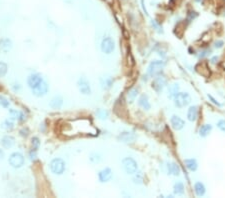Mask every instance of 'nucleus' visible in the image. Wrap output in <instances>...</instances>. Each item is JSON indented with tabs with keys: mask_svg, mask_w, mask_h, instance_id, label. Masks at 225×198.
I'll return each mask as SVG.
<instances>
[{
	"mask_svg": "<svg viewBox=\"0 0 225 198\" xmlns=\"http://www.w3.org/2000/svg\"><path fill=\"white\" fill-rule=\"evenodd\" d=\"M219 66L221 67V68H222L223 70H225V60H223V61H221V62H220Z\"/></svg>",
	"mask_w": 225,
	"mask_h": 198,
	"instance_id": "43",
	"label": "nucleus"
},
{
	"mask_svg": "<svg viewBox=\"0 0 225 198\" xmlns=\"http://www.w3.org/2000/svg\"><path fill=\"white\" fill-rule=\"evenodd\" d=\"M184 163L186 167H187L190 171H196V169L198 167L197 161H196L195 159H185Z\"/></svg>",
	"mask_w": 225,
	"mask_h": 198,
	"instance_id": "24",
	"label": "nucleus"
},
{
	"mask_svg": "<svg viewBox=\"0 0 225 198\" xmlns=\"http://www.w3.org/2000/svg\"><path fill=\"white\" fill-rule=\"evenodd\" d=\"M62 104H63V99L61 96H55L54 98H52L50 101V107L53 109H59L61 108Z\"/></svg>",
	"mask_w": 225,
	"mask_h": 198,
	"instance_id": "18",
	"label": "nucleus"
},
{
	"mask_svg": "<svg viewBox=\"0 0 225 198\" xmlns=\"http://www.w3.org/2000/svg\"><path fill=\"white\" fill-rule=\"evenodd\" d=\"M133 180H134V182H135V183H138V184H141V183L143 182V177H142V175L140 174V173H137V174H136L135 176H134Z\"/></svg>",
	"mask_w": 225,
	"mask_h": 198,
	"instance_id": "36",
	"label": "nucleus"
},
{
	"mask_svg": "<svg viewBox=\"0 0 225 198\" xmlns=\"http://www.w3.org/2000/svg\"><path fill=\"white\" fill-rule=\"evenodd\" d=\"M42 80H43V78H42V76L40 74L34 73V74L29 75V77L27 78V84L32 89V88H34L35 86H37L38 84H39Z\"/></svg>",
	"mask_w": 225,
	"mask_h": 198,
	"instance_id": "10",
	"label": "nucleus"
},
{
	"mask_svg": "<svg viewBox=\"0 0 225 198\" xmlns=\"http://www.w3.org/2000/svg\"><path fill=\"white\" fill-rule=\"evenodd\" d=\"M137 94H138V89L137 88H132L131 90H129V92L127 94V97H128V101L130 103H132L135 98L137 97Z\"/></svg>",
	"mask_w": 225,
	"mask_h": 198,
	"instance_id": "28",
	"label": "nucleus"
},
{
	"mask_svg": "<svg viewBox=\"0 0 225 198\" xmlns=\"http://www.w3.org/2000/svg\"><path fill=\"white\" fill-rule=\"evenodd\" d=\"M31 145H32V149H34V150H37V149L39 148L40 141H39V139H38V137H33L32 138Z\"/></svg>",
	"mask_w": 225,
	"mask_h": 198,
	"instance_id": "32",
	"label": "nucleus"
},
{
	"mask_svg": "<svg viewBox=\"0 0 225 198\" xmlns=\"http://www.w3.org/2000/svg\"><path fill=\"white\" fill-rule=\"evenodd\" d=\"M100 182H108L112 177V171L110 168H105L101 170L98 174Z\"/></svg>",
	"mask_w": 225,
	"mask_h": 198,
	"instance_id": "14",
	"label": "nucleus"
},
{
	"mask_svg": "<svg viewBox=\"0 0 225 198\" xmlns=\"http://www.w3.org/2000/svg\"><path fill=\"white\" fill-rule=\"evenodd\" d=\"M190 101H191L190 96L186 92H178L174 97V103L178 108H182L184 106L188 105Z\"/></svg>",
	"mask_w": 225,
	"mask_h": 198,
	"instance_id": "4",
	"label": "nucleus"
},
{
	"mask_svg": "<svg viewBox=\"0 0 225 198\" xmlns=\"http://www.w3.org/2000/svg\"><path fill=\"white\" fill-rule=\"evenodd\" d=\"M9 115H10V118L20 120V121H22V120L25 119L24 113L21 112V111H17L15 109H10V110H9Z\"/></svg>",
	"mask_w": 225,
	"mask_h": 198,
	"instance_id": "19",
	"label": "nucleus"
},
{
	"mask_svg": "<svg viewBox=\"0 0 225 198\" xmlns=\"http://www.w3.org/2000/svg\"><path fill=\"white\" fill-rule=\"evenodd\" d=\"M214 46L216 47V48H221V47L223 46V41H221V40L216 41V42L214 43Z\"/></svg>",
	"mask_w": 225,
	"mask_h": 198,
	"instance_id": "40",
	"label": "nucleus"
},
{
	"mask_svg": "<svg viewBox=\"0 0 225 198\" xmlns=\"http://www.w3.org/2000/svg\"><path fill=\"white\" fill-rule=\"evenodd\" d=\"M194 190H195V193H196V195H197L198 197H201V196H203L205 194V186L202 184L201 182H197V183H195V185H194Z\"/></svg>",
	"mask_w": 225,
	"mask_h": 198,
	"instance_id": "23",
	"label": "nucleus"
},
{
	"mask_svg": "<svg viewBox=\"0 0 225 198\" xmlns=\"http://www.w3.org/2000/svg\"><path fill=\"white\" fill-rule=\"evenodd\" d=\"M96 114H97V116H98L100 119H102V120L106 119V118L108 117V112H107V111L103 110V109H98V110L96 111Z\"/></svg>",
	"mask_w": 225,
	"mask_h": 198,
	"instance_id": "31",
	"label": "nucleus"
},
{
	"mask_svg": "<svg viewBox=\"0 0 225 198\" xmlns=\"http://www.w3.org/2000/svg\"><path fill=\"white\" fill-rule=\"evenodd\" d=\"M211 130H212V126L210 124L202 125V126H201L200 129H199V135L201 137H206L207 135L211 132Z\"/></svg>",
	"mask_w": 225,
	"mask_h": 198,
	"instance_id": "22",
	"label": "nucleus"
},
{
	"mask_svg": "<svg viewBox=\"0 0 225 198\" xmlns=\"http://www.w3.org/2000/svg\"><path fill=\"white\" fill-rule=\"evenodd\" d=\"M89 159H90V161H91L92 163L96 164V163L100 162V160H101V157H100V155H99V154H97V153H91V154H90Z\"/></svg>",
	"mask_w": 225,
	"mask_h": 198,
	"instance_id": "30",
	"label": "nucleus"
},
{
	"mask_svg": "<svg viewBox=\"0 0 225 198\" xmlns=\"http://www.w3.org/2000/svg\"><path fill=\"white\" fill-rule=\"evenodd\" d=\"M197 115H198V108L197 106H191V107L188 109L187 112V118L189 121H195L197 119Z\"/></svg>",
	"mask_w": 225,
	"mask_h": 198,
	"instance_id": "17",
	"label": "nucleus"
},
{
	"mask_svg": "<svg viewBox=\"0 0 225 198\" xmlns=\"http://www.w3.org/2000/svg\"><path fill=\"white\" fill-rule=\"evenodd\" d=\"M1 127L3 129H5V130H12L13 127H14V123H13V119L10 118V119H6V120H4V122L1 124Z\"/></svg>",
	"mask_w": 225,
	"mask_h": 198,
	"instance_id": "27",
	"label": "nucleus"
},
{
	"mask_svg": "<svg viewBox=\"0 0 225 198\" xmlns=\"http://www.w3.org/2000/svg\"><path fill=\"white\" fill-rule=\"evenodd\" d=\"M118 139L120 140V141L124 142V143H132V142L135 141L136 135L132 132L124 131V132H122L118 135Z\"/></svg>",
	"mask_w": 225,
	"mask_h": 198,
	"instance_id": "11",
	"label": "nucleus"
},
{
	"mask_svg": "<svg viewBox=\"0 0 225 198\" xmlns=\"http://www.w3.org/2000/svg\"><path fill=\"white\" fill-rule=\"evenodd\" d=\"M3 157H4V152L1 150V149H0V160L3 159Z\"/></svg>",
	"mask_w": 225,
	"mask_h": 198,
	"instance_id": "44",
	"label": "nucleus"
},
{
	"mask_svg": "<svg viewBox=\"0 0 225 198\" xmlns=\"http://www.w3.org/2000/svg\"><path fill=\"white\" fill-rule=\"evenodd\" d=\"M178 90H179V86L177 83H174L170 86L169 88V97L170 98H174L176 94L178 93Z\"/></svg>",
	"mask_w": 225,
	"mask_h": 198,
	"instance_id": "29",
	"label": "nucleus"
},
{
	"mask_svg": "<svg viewBox=\"0 0 225 198\" xmlns=\"http://www.w3.org/2000/svg\"><path fill=\"white\" fill-rule=\"evenodd\" d=\"M208 98H209L210 100H211V101H212V102H213V103H214L215 105H217V106H221V104H220L219 102H217V101L215 100V99H214V98L212 97L211 95H209V94H208Z\"/></svg>",
	"mask_w": 225,
	"mask_h": 198,
	"instance_id": "42",
	"label": "nucleus"
},
{
	"mask_svg": "<svg viewBox=\"0 0 225 198\" xmlns=\"http://www.w3.org/2000/svg\"><path fill=\"white\" fill-rule=\"evenodd\" d=\"M218 58H217V57H213V58L211 59V62H212V63H216V60H217Z\"/></svg>",
	"mask_w": 225,
	"mask_h": 198,
	"instance_id": "45",
	"label": "nucleus"
},
{
	"mask_svg": "<svg viewBox=\"0 0 225 198\" xmlns=\"http://www.w3.org/2000/svg\"><path fill=\"white\" fill-rule=\"evenodd\" d=\"M8 162L14 168H20L24 164V156L19 152H14L9 157Z\"/></svg>",
	"mask_w": 225,
	"mask_h": 198,
	"instance_id": "5",
	"label": "nucleus"
},
{
	"mask_svg": "<svg viewBox=\"0 0 225 198\" xmlns=\"http://www.w3.org/2000/svg\"><path fill=\"white\" fill-rule=\"evenodd\" d=\"M36 151H37V150H34V149H31V151L29 152V156H30V159H31V160H35V159H36Z\"/></svg>",
	"mask_w": 225,
	"mask_h": 198,
	"instance_id": "38",
	"label": "nucleus"
},
{
	"mask_svg": "<svg viewBox=\"0 0 225 198\" xmlns=\"http://www.w3.org/2000/svg\"><path fill=\"white\" fill-rule=\"evenodd\" d=\"M195 1H197V2H200V1H201V0H195Z\"/></svg>",
	"mask_w": 225,
	"mask_h": 198,
	"instance_id": "46",
	"label": "nucleus"
},
{
	"mask_svg": "<svg viewBox=\"0 0 225 198\" xmlns=\"http://www.w3.org/2000/svg\"><path fill=\"white\" fill-rule=\"evenodd\" d=\"M28 132H29V131H28V129L26 128H24V129H22L21 130V131H20V135H21V136H24V137H26V136H28Z\"/></svg>",
	"mask_w": 225,
	"mask_h": 198,
	"instance_id": "41",
	"label": "nucleus"
},
{
	"mask_svg": "<svg viewBox=\"0 0 225 198\" xmlns=\"http://www.w3.org/2000/svg\"><path fill=\"white\" fill-rule=\"evenodd\" d=\"M195 69H202V70H199L197 72L200 75H202L204 77H209L210 74H211V72H210V69L207 66L206 62H199V63L195 66Z\"/></svg>",
	"mask_w": 225,
	"mask_h": 198,
	"instance_id": "12",
	"label": "nucleus"
},
{
	"mask_svg": "<svg viewBox=\"0 0 225 198\" xmlns=\"http://www.w3.org/2000/svg\"><path fill=\"white\" fill-rule=\"evenodd\" d=\"M7 73V65L4 62H0V77L5 76Z\"/></svg>",
	"mask_w": 225,
	"mask_h": 198,
	"instance_id": "33",
	"label": "nucleus"
},
{
	"mask_svg": "<svg viewBox=\"0 0 225 198\" xmlns=\"http://www.w3.org/2000/svg\"><path fill=\"white\" fill-rule=\"evenodd\" d=\"M198 16V14H197V12H189L188 14H187V22H191L193 20V19H195L196 17Z\"/></svg>",
	"mask_w": 225,
	"mask_h": 198,
	"instance_id": "35",
	"label": "nucleus"
},
{
	"mask_svg": "<svg viewBox=\"0 0 225 198\" xmlns=\"http://www.w3.org/2000/svg\"><path fill=\"white\" fill-rule=\"evenodd\" d=\"M171 125L175 130H180L184 127L185 122L181 119L179 116H176V115H173L171 117Z\"/></svg>",
	"mask_w": 225,
	"mask_h": 198,
	"instance_id": "15",
	"label": "nucleus"
},
{
	"mask_svg": "<svg viewBox=\"0 0 225 198\" xmlns=\"http://www.w3.org/2000/svg\"><path fill=\"white\" fill-rule=\"evenodd\" d=\"M173 189H174V193H175V194H177V195L183 194V193H184V185H183V183H182V182H177V183H175Z\"/></svg>",
	"mask_w": 225,
	"mask_h": 198,
	"instance_id": "26",
	"label": "nucleus"
},
{
	"mask_svg": "<svg viewBox=\"0 0 225 198\" xmlns=\"http://www.w3.org/2000/svg\"><path fill=\"white\" fill-rule=\"evenodd\" d=\"M100 82H101L102 88L108 89V88H110V87L112 86V84H113V79H112L110 76H106V77H102L101 80H100Z\"/></svg>",
	"mask_w": 225,
	"mask_h": 198,
	"instance_id": "25",
	"label": "nucleus"
},
{
	"mask_svg": "<svg viewBox=\"0 0 225 198\" xmlns=\"http://www.w3.org/2000/svg\"><path fill=\"white\" fill-rule=\"evenodd\" d=\"M168 171L170 174L174 176H178L180 174V167L179 165H177L176 163H169L168 164Z\"/></svg>",
	"mask_w": 225,
	"mask_h": 198,
	"instance_id": "21",
	"label": "nucleus"
},
{
	"mask_svg": "<svg viewBox=\"0 0 225 198\" xmlns=\"http://www.w3.org/2000/svg\"><path fill=\"white\" fill-rule=\"evenodd\" d=\"M138 104H139L140 107H142L143 109H145V110H149L150 107H151L149 101H148V97L146 95H144V94L140 96L139 100H138Z\"/></svg>",
	"mask_w": 225,
	"mask_h": 198,
	"instance_id": "20",
	"label": "nucleus"
},
{
	"mask_svg": "<svg viewBox=\"0 0 225 198\" xmlns=\"http://www.w3.org/2000/svg\"><path fill=\"white\" fill-rule=\"evenodd\" d=\"M217 127L221 130V131L225 132V120H220V121H218Z\"/></svg>",
	"mask_w": 225,
	"mask_h": 198,
	"instance_id": "37",
	"label": "nucleus"
},
{
	"mask_svg": "<svg viewBox=\"0 0 225 198\" xmlns=\"http://www.w3.org/2000/svg\"><path fill=\"white\" fill-rule=\"evenodd\" d=\"M0 106H2V107H4V108L9 107V101L1 95H0Z\"/></svg>",
	"mask_w": 225,
	"mask_h": 198,
	"instance_id": "34",
	"label": "nucleus"
},
{
	"mask_svg": "<svg viewBox=\"0 0 225 198\" xmlns=\"http://www.w3.org/2000/svg\"><path fill=\"white\" fill-rule=\"evenodd\" d=\"M77 86L79 91L84 95H88L91 93V88H90V83L85 77H80L77 81Z\"/></svg>",
	"mask_w": 225,
	"mask_h": 198,
	"instance_id": "7",
	"label": "nucleus"
},
{
	"mask_svg": "<svg viewBox=\"0 0 225 198\" xmlns=\"http://www.w3.org/2000/svg\"><path fill=\"white\" fill-rule=\"evenodd\" d=\"M50 170L52 173L60 175L65 170V162L60 158H55L50 162Z\"/></svg>",
	"mask_w": 225,
	"mask_h": 198,
	"instance_id": "2",
	"label": "nucleus"
},
{
	"mask_svg": "<svg viewBox=\"0 0 225 198\" xmlns=\"http://www.w3.org/2000/svg\"><path fill=\"white\" fill-rule=\"evenodd\" d=\"M115 49V45H114V41L110 37L104 38L101 42V50L102 52L106 53V54H110Z\"/></svg>",
	"mask_w": 225,
	"mask_h": 198,
	"instance_id": "9",
	"label": "nucleus"
},
{
	"mask_svg": "<svg viewBox=\"0 0 225 198\" xmlns=\"http://www.w3.org/2000/svg\"><path fill=\"white\" fill-rule=\"evenodd\" d=\"M166 84H167V80L165 77L158 75L156 76V78L152 82V88L154 89L156 92H161Z\"/></svg>",
	"mask_w": 225,
	"mask_h": 198,
	"instance_id": "8",
	"label": "nucleus"
},
{
	"mask_svg": "<svg viewBox=\"0 0 225 198\" xmlns=\"http://www.w3.org/2000/svg\"><path fill=\"white\" fill-rule=\"evenodd\" d=\"M165 66V63L161 60H154L152 61L149 67H148V74L152 77H156L161 74L163 71V68Z\"/></svg>",
	"mask_w": 225,
	"mask_h": 198,
	"instance_id": "1",
	"label": "nucleus"
},
{
	"mask_svg": "<svg viewBox=\"0 0 225 198\" xmlns=\"http://www.w3.org/2000/svg\"><path fill=\"white\" fill-rule=\"evenodd\" d=\"M12 48V41L8 38H2L0 39V50L3 52H8Z\"/></svg>",
	"mask_w": 225,
	"mask_h": 198,
	"instance_id": "16",
	"label": "nucleus"
},
{
	"mask_svg": "<svg viewBox=\"0 0 225 198\" xmlns=\"http://www.w3.org/2000/svg\"><path fill=\"white\" fill-rule=\"evenodd\" d=\"M14 143H15V139H14V137L10 136V135H6V136L2 137L1 140H0V144H1V146L5 149L11 148L14 145Z\"/></svg>",
	"mask_w": 225,
	"mask_h": 198,
	"instance_id": "13",
	"label": "nucleus"
},
{
	"mask_svg": "<svg viewBox=\"0 0 225 198\" xmlns=\"http://www.w3.org/2000/svg\"><path fill=\"white\" fill-rule=\"evenodd\" d=\"M32 93L34 94L37 97H41V96L46 95V93L48 92V84L47 82L43 79L39 84L35 86L34 88H32Z\"/></svg>",
	"mask_w": 225,
	"mask_h": 198,
	"instance_id": "6",
	"label": "nucleus"
},
{
	"mask_svg": "<svg viewBox=\"0 0 225 198\" xmlns=\"http://www.w3.org/2000/svg\"><path fill=\"white\" fill-rule=\"evenodd\" d=\"M122 166L127 174H134L137 171V163L133 158H124L122 160Z\"/></svg>",
	"mask_w": 225,
	"mask_h": 198,
	"instance_id": "3",
	"label": "nucleus"
},
{
	"mask_svg": "<svg viewBox=\"0 0 225 198\" xmlns=\"http://www.w3.org/2000/svg\"><path fill=\"white\" fill-rule=\"evenodd\" d=\"M12 89L15 91V92H17V91H19L21 89V86H20V84H19V83H13L12 84Z\"/></svg>",
	"mask_w": 225,
	"mask_h": 198,
	"instance_id": "39",
	"label": "nucleus"
}]
</instances>
